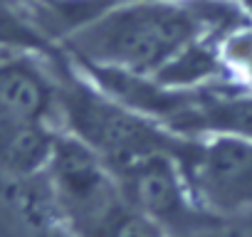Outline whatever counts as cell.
Here are the masks:
<instances>
[{
	"mask_svg": "<svg viewBox=\"0 0 252 237\" xmlns=\"http://www.w3.org/2000/svg\"><path fill=\"white\" fill-rule=\"evenodd\" d=\"M176 158L203 212H252V136L181 139Z\"/></svg>",
	"mask_w": 252,
	"mask_h": 237,
	"instance_id": "obj_3",
	"label": "cell"
},
{
	"mask_svg": "<svg viewBox=\"0 0 252 237\" xmlns=\"http://www.w3.org/2000/svg\"><path fill=\"white\" fill-rule=\"evenodd\" d=\"M60 57L18 52L0 57V118L55 124L60 114ZM60 129V126H57Z\"/></svg>",
	"mask_w": 252,
	"mask_h": 237,
	"instance_id": "obj_6",
	"label": "cell"
},
{
	"mask_svg": "<svg viewBox=\"0 0 252 237\" xmlns=\"http://www.w3.org/2000/svg\"><path fill=\"white\" fill-rule=\"evenodd\" d=\"M230 0H129L64 32L60 50L74 62L131 74H158L200 37L240 28Z\"/></svg>",
	"mask_w": 252,
	"mask_h": 237,
	"instance_id": "obj_1",
	"label": "cell"
},
{
	"mask_svg": "<svg viewBox=\"0 0 252 237\" xmlns=\"http://www.w3.org/2000/svg\"><path fill=\"white\" fill-rule=\"evenodd\" d=\"M60 129L37 121H3L0 118V176L32 178L50 161Z\"/></svg>",
	"mask_w": 252,
	"mask_h": 237,
	"instance_id": "obj_7",
	"label": "cell"
},
{
	"mask_svg": "<svg viewBox=\"0 0 252 237\" xmlns=\"http://www.w3.org/2000/svg\"><path fill=\"white\" fill-rule=\"evenodd\" d=\"M57 126L87 144L111 173H119L144 156L171 151L181 141L156 121L119 104L92 84L64 52L60 59Z\"/></svg>",
	"mask_w": 252,
	"mask_h": 237,
	"instance_id": "obj_2",
	"label": "cell"
},
{
	"mask_svg": "<svg viewBox=\"0 0 252 237\" xmlns=\"http://www.w3.org/2000/svg\"><path fill=\"white\" fill-rule=\"evenodd\" d=\"M30 235H32V237H77L62 220H52V222H47V225L32 230Z\"/></svg>",
	"mask_w": 252,
	"mask_h": 237,
	"instance_id": "obj_11",
	"label": "cell"
},
{
	"mask_svg": "<svg viewBox=\"0 0 252 237\" xmlns=\"http://www.w3.org/2000/svg\"><path fill=\"white\" fill-rule=\"evenodd\" d=\"M42 176L60 220L77 237L96 225L121 200L119 183L109 166L87 144L62 129Z\"/></svg>",
	"mask_w": 252,
	"mask_h": 237,
	"instance_id": "obj_4",
	"label": "cell"
},
{
	"mask_svg": "<svg viewBox=\"0 0 252 237\" xmlns=\"http://www.w3.org/2000/svg\"><path fill=\"white\" fill-rule=\"evenodd\" d=\"M35 52L45 57H60V42L47 35V30L25 15L23 3L18 0H0V57Z\"/></svg>",
	"mask_w": 252,
	"mask_h": 237,
	"instance_id": "obj_8",
	"label": "cell"
},
{
	"mask_svg": "<svg viewBox=\"0 0 252 237\" xmlns=\"http://www.w3.org/2000/svg\"><path fill=\"white\" fill-rule=\"evenodd\" d=\"M186 237H252V212L230 215V217L210 215Z\"/></svg>",
	"mask_w": 252,
	"mask_h": 237,
	"instance_id": "obj_10",
	"label": "cell"
},
{
	"mask_svg": "<svg viewBox=\"0 0 252 237\" xmlns=\"http://www.w3.org/2000/svg\"><path fill=\"white\" fill-rule=\"evenodd\" d=\"M176 151L178 146L144 156L114 173V178L121 198L131 207L158 222L171 237H186L210 215L203 212L193 200Z\"/></svg>",
	"mask_w": 252,
	"mask_h": 237,
	"instance_id": "obj_5",
	"label": "cell"
},
{
	"mask_svg": "<svg viewBox=\"0 0 252 237\" xmlns=\"http://www.w3.org/2000/svg\"><path fill=\"white\" fill-rule=\"evenodd\" d=\"M79 237H171L158 222L131 207L124 198Z\"/></svg>",
	"mask_w": 252,
	"mask_h": 237,
	"instance_id": "obj_9",
	"label": "cell"
}]
</instances>
